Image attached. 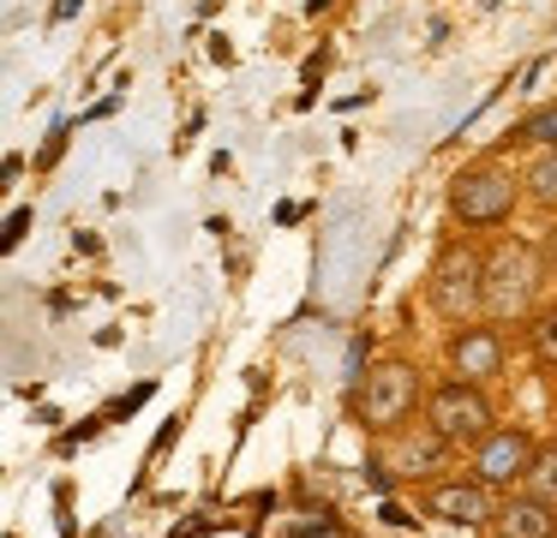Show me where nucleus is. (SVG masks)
<instances>
[{
  "instance_id": "1",
  "label": "nucleus",
  "mask_w": 557,
  "mask_h": 538,
  "mask_svg": "<svg viewBox=\"0 0 557 538\" xmlns=\"http://www.w3.org/2000/svg\"><path fill=\"white\" fill-rule=\"evenodd\" d=\"M533 293H540V251L528 239H504L485 258V317L516 323L533 305Z\"/></svg>"
},
{
  "instance_id": "2",
  "label": "nucleus",
  "mask_w": 557,
  "mask_h": 538,
  "mask_svg": "<svg viewBox=\"0 0 557 538\" xmlns=\"http://www.w3.org/2000/svg\"><path fill=\"white\" fill-rule=\"evenodd\" d=\"M432 311L444 323H468L473 311H485V258L473 246H449L432 263Z\"/></svg>"
},
{
  "instance_id": "3",
  "label": "nucleus",
  "mask_w": 557,
  "mask_h": 538,
  "mask_svg": "<svg viewBox=\"0 0 557 538\" xmlns=\"http://www.w3.org/2000/svg\"><path fill=\"white\" fill-rule=\"evenodd\" d=\"M420 401V371L408 359H377L366 371V389H360V425L366 430H396L401 418L413 413Z\"/></svg>"
},
{
  "instance_id": "4",
  "label": "nucleus",
  "mask_w": 557,
  "mask_h": 538,
  "mask_svg": "<svg viewBox=\"0 0 557 538\" xmlns=\"http://www.w3.org/2000/svg\"><path fill=\"white\" fill-rule=\"evenodd\" d=\"M425 425H432L444 442H485L497 430L492 425V401H485L473 383H456V377H449L444 389L425 395Z\"/></svg>"
},
{
  "instance_id": "5",
  "label": "nucleus",
  "mask_w": 557,
  "mask_h": 538,
  "mask_svg": "<svg viewBox=\"0 0 557 538\" xmlns=\"http://www.w3.org/2000/svg\"><path fill=\"white\" fill-rule=\"evenodd\" d=\"M516 210V179H509V167H468V174L449 186V215H456L461 227H492L504 222V215Z\"/></svg>"
},
{
  "instance_id": "6",
  "label": "nucleus",
  "mask_w": 557,
  "mask_h": 538,
  "mask_svg": "<svg viewBox=\"0 0 557 538\" xmlns=\"http://www.w3.org/2000/svg\"><path fill=\"white\" fill-rule=\"evenodd\" d=\"M533 454H540V449L528 442V430L504 425V430H492L485 442H473V478H480L485 490H504V497H509V485H528Z\"/></svg>"
},
{
  "instance_id": "7",
  "label": "nucleus",
  "mask_w": 557,
  "mask_h": 538,
  "mask_svg": "<svg viewBox=\"0 0 557 538\" xmlns=\"http://www.w3.org/2000/svg\"><path fill=\"white\" fill-rule=\"evenodd\" d=\"M425 509H432V521L444 526H492V490L480 485V478H437L432 490H425Z\"/></svg>"
},
{
  "instance_id": "8",
  "label": "nucleus",
  "mask_w": 557,
  "mask_h": 538,
  "mask_svg": "<svg viewBox=\"0 0 557 538\" xmlns=\"http://www.w3.org/2000/svg\"><path fill=\"white\" fill-rule=\"evenodd\" d=\"M449 371H456V383H473V389H480L485 377L504 371V335L485 329V323L456 329V335H449Z\"/></svg>"
},
{
  "instance_id": "9",
  "label": "nucleus",
  "mask_w": 557,
  "mask_h": 538,
  "mask_svg": "<svg viewBox=\"0 0 557 538\" xmlns=\"http://www.w3.org/2000/svg\"><path fill=\"white\" fill-rule=\"evenodd\" d=\"M492 526H497V538H557V509L540 497H528V490H521V497L509 490V497L497 502Z\"/></svg>"
},
{
  "instance_id": "10",
  "label": "nucleus",
  "mask_w": 557,
  "mask_h": 538,
  "mask_svg": "<svg viewBox=\"0 0 557 538\" xmlns=\"http://www.w3.org/2000/svg\"><path fill=\"white\" fill-rule=\"evenodd\" d=\"M444 454H449V442L425 425V430H408V437L396 442V454H389V461H396L401 478H432L437 466H444Z\"/></svg>"
},
{
  "instance_id": "11",
  "label": "nucleus",
  "mask_w": 557,
  "mask_h": 538,
  "mask_svg": "<svg viewBox=\"0 0 557 538\" xmlns=\"http://www.w3.org/2000/svg\"><path fill=\"white\" fill-rule=\"evenodd\" d=\"M521 186H528L533 203H545V210H557V150H540L528 162V174H521Z\"/></svg>"
},
{
  "instance_id": "12",
  "label": "nucleus",
  "mask_w": 557,
  "mask_h": 538,
  "mask_svg": "<svg viewBox=\"0 0 557 538\" xmlns=\"http://www.w3.org/2000/svg\"><path fill=\"white\" fill-rule=\"evenodd\" d=\"M528 497H540V502H552V509H557V442H545V449L533 454V466H528Z\"/></svg>"
},
{
  "instance_id": "13",
  "label": "nucleus",
  "mask_w": 557,
  "mask_h": 538,
  "mask_svg": "<svg viewBox=\"0 0 557 538\" xmlns=\"http://www.w3.org/2000/svg\"><path fill=\"white\" fill-rule=\"evenodd\" d=\"M528 341H533V359H540L545 371H557V305H552V311H540V317H533Z\"/></svg>"
},
{
  "instance_id": "14",
  "label": "nucleus",
  "mask_w": 557,
  "mask_h": 538,
  "mask_svg": "<svg viewBox=\"0 0 557 538\" xmlns=\"http://www.w3.org/2000/svg\"><path fill=\"white\" fill-rule=\"evenodd\" d=\"M516 138H521V143H540V150H557V108H540V114H528Z\"/></svg>"
},
{
  "instance_id": "15",
  "label": "nucleus",
  "mask_w": 557,
  "mask_h": 538,
  "mask_svg": "<svg viewBox=\"0 0 557 538\" xmlns=\"http://www.w3.org/2000/svg\"><path fill=\"white\" fill-rule=\"evenodd\" d=\"M78 7H85V0H54V24H66V18H73V12Z\"/></svg>"
},
{
  "instance_id": "16",
  "label": "nucleus",
  "mask_w": 557,
  "mask_h": 538,
  "mask_svg": "<svg viewBox=\"0 0 557 538\" xmlns=\"http://www.w3.org/2000/svg\"><path fill=\"white\" fill-rule=\"evenodd\" d=\"M330 7V0H306V12H324Z\"/></svg>"
}]
</instances>
